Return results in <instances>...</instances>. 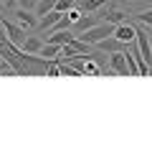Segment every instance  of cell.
I'll use <instances>...</instances> for the list:
<instances>
[{"label":"cell","instance_id":"6da1fadb","mask_svg":"<svg viewBox=\"0 0 152 152\" xmlns=\"http://www.w3.org/2000/svg\"><path fill=\"white\" fill-rule=\"evenodd\" d=\"M109 36H114V23H109V20H99L96 26H91V28H86V31H81V41L84 43H99V41H104V38H109Z\"/></svg>","mask_w":152,"mask_h":152},{"label":"cell","instance_id":"7a4b0ae2","mask_svg":"<svg viewBox=\"0 0 152 152\" xmlns=\"http://www.w3.org/2000/svg\"><path fill=\"white\" fill-rule=\"evenodd\" d=\"M0 28H3V33L8 36V41H10L13 46H18V48L23 46V41H26V28H20L13 20H5L3 15H0Z\"/></svg>","mask_w":152,"mask_h":152},{"label":"cell","instance_id":"3957f363","mask_svg":"<svg viewBox=\"0 0 152 152\" xmlns=\"http://www.w3.org/2000/svg\"><path fill=\"white\" fill-rule=\"evenodd\" d=\"M109 69H112L114 74H119V76H129L124 51H114V53H109Z\"/></svg>","mask_w":152,"mask_h":152},{"label":"cell","instance_id":"277c9868","mask_svg":"<svg viewBox=\"0 0 152 152\" xmlns=\"http://www.w3.org/2000/svg\"><path fill=\"white\" fill-rule=\"evenodd\" d=\"M114 38L122 41V43H134V26L132 23H117L114 26Z\"/></svg>","mask_w":152,"mask_h":152},{"label":"cell","instance_id":"5b68a950","mask_svg":"<svg viewBox=\"0 0 152 152\" xmlns=\"http://www.w3.org/2000/svg\"><path fill=\"white\" fill-rule=\"evenodd\" d=\"M13 15H15V23L20 28H36L38 26V15H33V10H26V8H18L15 13H13Z\"/></svg>","mask_w":152,"mask_h":152},{"label":"cell","instance_id":"8992f818","mask_svg":"<svg viewBox=\"0 0 152 152\" xmlns=\"http://www.w3.org/2000/svg\"><path fill=\"white\" fill-rule=\"evenodd\" d=\"M61 15H64V13L53 8V10H48L46 15H41V18H38V26H36V28H38V31H51V28H53L56 23H58V18H61Z\"/></svg>","mask_w":152,"mask_h":152},{"label":"cell","instance_id":"52a82bcc","mask_svg":"<svg viewBox=\"0 0 152 152\" xmlns=\"http://www.w3.org/2000/svg\"><path fill=\"white\" fill-rule=\"evenodd\" d=\"M94 48L107 51V53H114V51H124V48H127V43L117 41L114 36H109V38H104V41H99V43H94Z\"/></svg>","mask_w":152,"mask_h":152},{"label":"cell","instance_id":"ba28073f","mask_svg":"<svg viewBox=\"0 0 152 152\" xmlns=\"http://www.w3.org/2000/svg\"><path fill=\"white\" fill-rule=\"evenodd\" d=\"M71 28H66V31H51V36H46V41L48 43H58V46H66L71 41Z\"/></svg>","mask_w":152,"mask_h":152},{"label":"cell","instance_id":"9c48e42d","mask_svg":"<svg viewBox=\"0 0 152 152\" xmlns=\"http://www.w3.org/2000/svg\"><path fill=\"white\" fill-rule=\"evenodd\" d=\"M41 46H43V41H41L38 36H26V41H23V46H20V48L26 51V53H31V56H38Z\"/></svg>","mask_w":152,"mask_h":152},{"label":"cell","instance_id":"30bf717a","mask_svg":"<svg viewBox=\"0 0 152 152\" xmlns=\"http://www.w3.org/2000/svg\"><path fill=\"white\" fill-rule=\"evenodd\" d=\"M99 20H102V18H99V15H96V10H94V13H89V15H81V18H79V20L74 23V26H76V31L81 33V31H86V28L96 26Z\"/></svg>","mask_w":152,"mask_h":152},{"label":"cell","instance_id":"8fae6325","mask_svg":"<svg viewBox=\"0 0 152 152\" xmlns=\"http://www.w3.org/2000/svg\"><path fill=\"white\" fill-rule=\"evenodd\" d=\"M58 53H61V46H58V43H48V41H46V43L41 46V51H38V56H43L46 61L58 58Z\"/></svg>","mask_w":152,"mask_h":152},{"label":"cell","instance_id":"7c38bea8","mask_svg":"<svg viewBox=\"0 0 152 152\" xmlns=\"http://www.w3.org/2000/svg\"><path fill=\"white\" fill-rule=\"evenodd\" d=\"M66 46H69V48L74 51V53H94V51H91V43H84L81 38H76V36L71 38V41H69Z\"/></svg>","mask_w":152,"mask_h":152},{"label":"cell","instance_id":"4fadbf2b","mask_svg":"<svg viewBox=\"0 0 152 152\" xmlns=\"http://www.w3.org/2000/svg\"><path fill=\"white\" fill-rule=\"evenodd\" d=\"M84 15V10H81V8H79V5H74V8H69V10H66V20H69V26H74V23L76 20H79V18H81Z\"/></svg>","mask_w":152,"mask_h":152},{"label":"cell","instance_id":"5bb4252c","mask_svg":"<svg viewBox=\"0 0 152 152\" xmlns=\"http://www.w3.org/2000/svg\"><path fill=\"white\" fill-rule=\"evenodd\" d=\"M104 3H96V0H79V8L81 10H86V13H94V10H99Z\"/></svg>","mask_w":152,"mask_h":152},{"label":"cell","instance_id":"9a60e30c","mask_svg":"<svg viewBox=\"0 0 152 152\" xmlns=\"http://www.w3.org/2000/svg\"><path fill=\"white\" fill-rule=\"evenodd\" d=\"M134 20H140L142 26H150L152 28V8H150V10H142V13H134Z\"/></svg>","mask_w":152,"mask_h":152},{"label":"cell","instance_id":"2e32d148","mask_svg":"<svg viewBox=\"0 0 152 152\" xmlns=\"http://www.w3.org/2000/svg\"><path fill=\"white\" fill-rule=\"evenodd\" d=\"M36 3L38 0H15L18 8H26V10H36Z\"/></svg>","mask_w":152,"mask_h":152},{"label":"cell","instance_id":"e0dca14e","mask_svg":"<svg viewBox=\"0 0 152 152\" xmlns=\"http://www.w3.org/2000/svg\"><path fill=\"white\" fill-rule=\"evenodd\" d=\"M8 8H15V0H5V10Z\"/></svg>","mask_w":152,"mask_h":152},{"label":"cell","instance_id":"ac0fdd59","mask_svg":"<svg viewBox=\"0 0 152 152\" xmlns=\"http://www.w3.org/2000/svg\"><path fill=\"white\" fill-rule=\"evenodd\" d=\"M119 3L122 5H129V3H134V0H119Z\"/></svg>","mask_w":152,"mask_h":152},{"label":"cell","instance_id":"d6986e66","mask_svg":"<svg viewBox=\"0 0 152 152\" xmlns=\"http://www.w3.org/2000/svg\"><path fill=\"white\" fill-rule=\"evenodd\" d=\"M3 10H5V3H3V0H0V13H3Z\"/></svg>","mask_w":152,"mask_h":152},{"label":"cell","instance_id":"ffe728a7","mask_svg":"<svg viewBox=\"0 0 152 152\" xmlns=\"http://www.w3.org/2000/svg\"><path fill=\"white\" fill-rule=\"evenodd\" d=\"M150 46H152V41H150Z\"/></svg>","mask_w":152,"mask_h":152}]
</instances>
